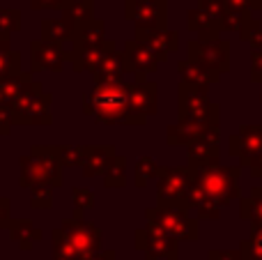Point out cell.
<instances>
[{
    "mask_svg": "<svg viewBox=\"0 0 262 260\" xmlns=\"http://www.w3.org/2000/svg\"><path fill=\"white\" fill-rule=\"evenodd\" d=\"M92 101L97 106V113H101L106 118V113H120L124 104V92L118 88H101L92 95Z\"/></svg>",
    "mask_w": 262,
    "mask_h": 260,
    "instance_id": "cell-1",
    "label": "cell"
},
{
    "mask_svg": "<svg viewBox=\"0 0 262 260\" xmlns=\"http://www.w3.org/2000/svg\"><path fill=\"white\" fill-rule=\"evenodd\" d=\"M12 122H14V118L7 111V106H0V134H7L9 127H12Z\"/></svg>",
    "mask_w": 262,
    "mask_h": 260,
    "instance_id": "cell-2",
    "label": "cell"
},
{
    "mask_svg": "<svg viewBox=\"0 0 262 260\" xmlns=\"http://www.w3.org/2000/svg\"><path fill=\"white\" fill-rule=\"evenodd\" d=\"M7 210H9V205H7V198H3V196H0V224H3V221L7 219Z\"/></svg>",
    "mask_w": 262,
    "mask_h": 260,
    "instance_id": "cell-3",
    "label": "cell"
},
{
    "mask_svg": "<svg viewBox=\"0 0 262 260\" xmlns=\"http://www.w3.org/2000/svg\"><path fill=\"white\" fill-rule=\"evenodd\" d=\"M255 247H258V251H260V256H262V235L255 240Z\"/></svg>",
    "mask_w": 262,
    "mask_h": 260,
    "instance_id": "cell-4",
    "label": "cell"
}]
</instances>
